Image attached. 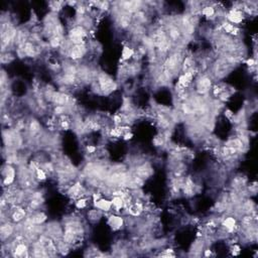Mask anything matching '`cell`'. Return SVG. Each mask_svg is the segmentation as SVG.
<instances>
[{
  "label": "cell",
  "instance_id": "cell-11",
  "mask_svg": "<svg viewBox=\"0 0 258 258\" xmlns=\"http://www.w3.org/2000/svg\"><path fill=\"white\" fill-rule=\"evenodd\" d=\"M137 174L140 177H148L151 174V169L149 168L148 165H142V166H140V168H138L137 169Z\"/></svg>",
  "mask_w": 258,
  "mask_h": 258
},
{
  "label": "cell",
  "instance_id": "cell-17",
  "mask_svg": "<svg viewBox=\"0 0 258 258\" xmlns=\"http://www.w3.org/2000/svg\"><path fill=\"white\" fill-rule=\"evenodd\" d=\"M235 224H236V221H235L234 218H232V217H229L224 221V226L227 229H229L230 231H232L234 229Z\"/></svg>",
  "mask_w": 258,
  "mask_h": 258
},
{
  "label": "cell",
  "instance_id": "cell-8",
  "mask_svg": "<svg viewBox=\"0 0 258 258\" xmlns=\"http://www.w3.org/2000/svg\"><path fill=\"white\" fill-rule=\"evenodd\" d=\"M228 19L230 20L232 23H240L243 20V14L241 11H238V10H232V11L228 14Z\"/></svg>",
  "mask_w": 258,
  "mask_h": 258
},
{
  "label": "cell",
  "instance_id": "cell-15",
  "mask_svg": "<svg viewBox=\"0 0 258 258\" xmlns=\"http://www.w3.org/2000/svg\"><path fill=\"white\" fill-rule=\"evenodd\" d=\"M177 57H179L177 54H173V56L169 59L168 67H169V70H173V69L177 66V64H179V58Z\"/></svg>",
  "mask_w": 258,
  "mask_h": 258
},
{
  "label": "cell",
  "instance_id": "cell-18",
  "mask_svg": "<svg viewBox=\"0 0 258 258\" xmlns=\"http://www.w3.org/2000/svg\"><path fill=\"white\" fill-rule=\"evenodd\" d=\"M133 54H134V50L132 49L125 46L122 50V59L123 60H128L133 56Z\"/></svg>",
  "mask_w": 258,
  "mask_h": 258
},
{
  "label": "cell",
  "instance_id": "cell-10",
  "mask_svg": "<svg viewBox=\"0 0 258 258\" xmlns=\"http://www.w3.org/2000/svg\"><path fill=\"white\" fill-rule=\"evenodd\" d=\"M96 207L102 211H109L112 207V202L108 201V200L101 199L98 202H96Z\"/></svg>",
  "mask_w": 258,
  "mask_h": 258
},
{
  "label": "cell",
  "instance_id": "cell-3",
  "mask_svg": "<svg viewBox=\"0 0 258 258\" xmlns=\"http://www.w3.org/2000/svg\"><path fill=\"white\" fill-rule=\"evenodd\" d=\"M210 88H211V80L209 78L204 77L198 82L197 89H198V92L200 94L207 93L210 90Z\"/></svg>",
  "mask_w": 258,
  "mask_h": 258
},
{
  "label": "cell",
  "instance_id": "cell-35",
  "mask_svg": "<svg viewBox=\"0 0 258 258\" xmlns=\"http://www.w3.org/2000/svg\"><path fill=\"white\" fill-rule=\"evenodd\" d=\"M211 255V251L210 250H207V251L205 252V256H210Z\"/></svg>",
  "mask_w": 258,
  "mask_h": 258
},
{
  "label": "cell",
  "instance_id": "cell-21",
  "mask_svg": "<svg viewBox=\"0 0 258 258\" xmlns=\"http://www.w3.org/2000/svg\"><path fill=\"white\" fill-rule=\"evenodd\" d=\"M61 43V38L60 35H54L52 38H50V45L54 48H57V46H59Z\"/></svg>",
  "mask_w": 258,
  "mask_h": 258
},
{
  "label": "cell",
  "instance_id": "cell-30",
  "mask_svg": "<svg viewBox=\"0 0 258 258\" xmlns=\"http://www.w3.org/2000/svg\"><path fill=\"white\" fill-rule=\"evenodd\" d=\"M54 112L57 114H62L64 112V106H57V108L54 109Z\"/></svg>",
  "mask_w": 258,
  "mask_h": 258
},
{
  "label": "cell",
  "instance_id": "cell-29",
  "mask_svg": "<svg viewBox=\"0 0 258 258\" xmlns=\"http://www.w3.org/2000/svg\"><path fill=\"white\" fill-rule=\"evenodd\" d=\"M121 129V128H120ZM120 129H114V130H112V135H114V136H120L121 134H122V130Z\"/></svg>",
  "mask_w": 258,
  "mask_h": 258
},
{
  "label": "cell",
  "instance_id": "cell-26",
  "mask_svg": "<svg viewBox=\"0 0 258 258\" xmlns=\"http://www.w3.org/2000/svg\"><path fill=\"white\" fill-rule=\"evenodd\" d=\"M39 129V124L36 121H32L30 124V130L31 131H38Z\"/></svg>",
  "mask_w": 258,
  "mask_h": 258
},
{
  "label": "cell",
  "instance_id": "cell-31",
  "mask_svg": "<svg viewBox=\"0 0 258 258\" xmlns=\"http://www.w3.org/2000/svg\"><path fill=\"white\" fill-rule=\"evenodd\" d=\"M254 63H255V62H254V60H253V59H249L248 61H247V65H248V66H250V67L253 66Z\"/></svg>",
  "mask_w": 258,
  "mask_h": 258
},
{
  "label": "cell",
  "instance_id": "cell-24",
  "mask_svg": "<svg viewBox=\"0 0 258 258\" xmlns=\"http://www.w3.org/2000/svg\"><path fill=\"white\" fill-rule=\"evenodd\" d=\"M169 35H170V38H172L176 39V38H179L180 32H179V30H177V28H173V30H170V32H169Z\"/></svg>",
  "mask_w": 258,
  "mask_h": 258
},
{
  "label": "cell",
  "instance_id": "cell-33",
  "mask_svg": "<svg viewBox=\"0 0 258 258\" xmlns=\"http://www.w3.org/2000/svg\"><path fill=\"white\" fill-rule=\"evenodd\" d=\"M88 151H89V152H94V151H95V147L89 146V147H88Z\"/></svg>",
  "mask_w": 258,
  "mask_h": 258
},
{
  "label": "cell",
  "instance_id": "cell-2",
  "mask_svg": "<svg viewBox=\"0 0 258 258\" xmlns=\"http://www.w3.org/2000/svg\"><path fill=\"white\" fill-rule=\"evenodd\" d=\"M86 32L85 30H83V27H75L73 28L70 32V38L72 42H74L75 45H82V41H83V38L85 36Z\"/></svg>",
  "mask_w": 258,
  "mask_h": 258
},
{
  "label": "cell",
  "instance_id": "cell-19",
  "mask_svg": "<svg viewBox=\"0 0 258 258\" xmlns=\"http://www.w3.org/2000/svg\"><path fill=\"white\" fill-rule=\"evenodd\" d=\"M112 205H113L116 209H121L123 207V199L121 197H114L112 200Z\"/></svg>",
  "mask_w": 258,
  "mask_h": 258
},
{
  "label": "cell",
  "instance_id": "cell-5",
  "mask_svg": "<svg viewBox=\"0 0 258 258\" xmlns=\"http://www.w3.org/2000/svg\"><path fill=\"white\" fill-rule=\"evenodd\" d=\"M108 224L113 230H118L123 225V219L118 216H111L108 220Z\"/></svg>",
  "mask_w": 258,
  "mask_h": 258
},
{
  "label": "cell",
  "instance_id": "cell-12",
  "mask_svg": "<svg viewBox=\"0 0 258 258\" xmlns=\"http://www.w3.org/2000/svg\"><path fill=\"white\" fill-rule=\"evenodd\" d=\"M12 232H13V228L10 224L3 225V226L1 227V236H2L3 239L11 235Z\"/></svg>",
  "mask_w": 258,
  "mask_h": 258
},
{
  "label": "cell",
  "instance_id": "cell-34",
  "mask_svg": "<svg viewBox=\"0 0 258 258\" xmlns=\"http://www.w3.org/2000/svg\"><path fill=\"white\" fill-rule=\"evenodd\" d=\"M62 125H63V127H65V128H68V127H69L67 122H63V123H62Z\"/></svg>",
  "mask_w": 258,
  "mask_h": 258
},
{
  "label": "cell",
  "instance_id": "cell-22",
  "mask_svg": "<svg viewBox=\"0 0 258 258\" xmlns=\"http://www.w3.org/2000/svg\"><path fill=\"white\" fill-rule=\"evenodd\" d=\"M203 14L206 16H212L214 13H215V10H214V8L212 6H207L205 7L204 9H203Z\"/></svg>",
  "mask_w": 258,
  "mask_h": 258
},
{
  "label": "cell",
  "instance_id": "cell-23",
  "mask_svg": "<svg viewBox=\"0 0 258 258\" xmlns=\"http://www.w3.org/2000/svg\"><path fill=\"white\" fill-rule=\"evenodd\" d=\"M75 81V76L74 75H71V74H66L64 78V82L66 83V84H73Z\"/></svg>",
  "mask_w": 258,
  "mask_h": 258
},
{
  "label": "cell",
  "instance_id": "cell-25",
  "mask_svg": "<svg viewBox=\"0 0 258 258\" xmlns=\"http://www.w3.org/2000/svg\"><path fill=\"white\" fill-rule=\"evenodd\" d=\"M36 174H38V177L39 180H45L46 179V173L42 169H36Z\"/></svg>",
  "mask_w": 258,
  "mask_h": 258
},
{
  "label": "cell",
  "instance_id": "cell-20",
  "mask_svg": "<svg viewBox=\"0 0 258 258\" xmlns=\"http://www.w3.org/2000/svg\"><path fill=\"white\" fill-rule=\"evenodd\" d=\"M24 52L28 56H34V46H32V43L27 42L24 46Z\"/></svg>",
  "mask_w": 258,
  "mask_h": 258
},
{
  "label": "cell",
  "instance_id": "cell-9",
  "mask_svg": "<svg viewBox=\"0 0 258 258\" xmlns=\"http://www.w3.org/2000/svg\"><path fill=\"white\" fill-rule=\"evenodd\" d=\"M140 5H141V2H139V1H127V2H124L123 7H124L127 11L133 12V11L138 10Z\"/></svg>",
  "mask_w": 258,
  "mask_h": 258
},
{
  "label": "cell",
  "instance_id": "cell-16",
  "mask_svg": "<svg viewBox=\"0 0 258 258\" xmlns=\"http://www.w3.org/2000/svg\"><path fill=\"white\" fill-rule=\"evenodd\" d=\"M26 251H27V248L24 244H18L16 246V248L14 249V255L15 256H22Z\"/></svg>",
  "mask_w": 258,
  "mask_h": 258
},
{
  "label": "cell",
  "instance_id": "cell-4",
  "mask_svg": "<svg viewBox=\"0 0 258 258\" xmlns=\"http://www.w3.org/2000/svg\"><path fill=\"white\" fill-rule=\"evenodd\" d=\"M85 46L83 45H75L71 50V58L73 60H78L85 54Z\"/></svg>",
  "mask_w": 258,
  "mask_h": 258
},
{
  "label": "cell",
  "instance_id": "cell-14",
  "mask_svg": "<svg viewBox=\"0 0 258 258\" xmlns=\"http://www.w3.org/2000/svg\"><path fill=\"white\" fill-rule=\"evenodd\" d=\"M46 220V216L43 213H38L31 218V223L32 224H42Z\"/></svg>",
  "mask_w": 258,
  "mask_h": 258
},
{
  "label": "cell",
  "instance_id": "cell-7",
  "mask_svg": "<svg viewBox=\"0 0 258 258\" xmlns=\"http://www.w3.org/2000/svg\"><path fill=\"white\" fill-rule=\"evenodd\" d=\"M14 177H15V172L14 169L11 168V166H7L6 170H5V176H4V183L5 186H8V185L12 184L14 181Z\"/></svg>",
  "mask_w": 258,
  "mask_h": 258
},
{
  "label": "cell",
  "instance_id": "cell-13",
  "mask_svg": "<svg viewBox=\"0 0 258 258\" xmlns=\"http://www.w3.org/2000/svg\"><path fill=\"white\" fill-rule=\"evenodd\" d=\"M25 217V211L23 209H17L15 212L13 213L12 215V219L13 221H15V222H19L23 219Z\"/></svg>",
  "mask_w": 258,
  "mask_h": 258
},
{
  "label": "cell",
  "instance_id": "cell-32",
  "mask_svg": "<svg viewBox=\"0 0 258 258\" xmlns=\"http://www.w3.org/2000/svg\"><path fill=\"white\" fill-rule=\"evenodd\" d=\"M131 137H132V134H131V133H127V134H125V136H124V138H125L126 140H127V139H130Z\"/></svg>",
  "mask_w": 258,
  "mask_h": 258
},
{
  "label": "cell",
  "instance_id": "cell-27",
  "mask_svg": "<svg viewBox=\"0 0 258 258\" xmlns=\"http://www.w3.org/2000/svg\"><path fill=\"white\" fill-rule=\"evenodd\" d=\"M234 25L233 24H231V23H225V25H224V28H225V30H226L227 32H231L233 31V30H234Z\"/></svg>",
  "mask_w": 258,
  "mask_h": 258
},
{
  "label": "cell",
  "instance_id": "cell-28",
  "mask_svg": "<svg viewBox=\"0 0 258 258\" xmlns=\"http://www.w3.org/2000/svg\"><path fill=\"white\" fill-rule=\"evenodd\" d=\"M76 206H77V208H79V209L85 208V207H86V201H85V200H83V199L79 200V201L77 202V204H76Z\"/></svg>",
  "mask_w": 258,
  "mask_h": 258
},
{
  "label": "cell",
  "instance_id": "cell-6",
  "mask_svg": "<svg viewBox=\"0 0 258 258\" xmlns=\"http://www.w3.org/2000/svg\"><path fill=\"white\" fill-rule=\"evenodd\" d=\"M53 101L59 106H63L69 102V96L63 93H54L53 95Z\"/></svg>",
  "mask_w": 258,
  "mask_h": 258
},
{
  "label": "cell",
  "instance_id": "cell-1",
  "mask_svg": "<svg viewBox=\"0 0 258 258\" xmlns=\"http://www.w3.org/2000/svg\"><path fill=\"white\" fill-rule=\"evenodd\" d=\"M99 85H100V88L102 89L105 93L112 92V91H114L116 89V84L113 82V80H112L110 77H108L107 75H104V74L100 75Z\"/></svg>",
  "mask_w": 258,
  "mask_h": 258
}]
</instances>
